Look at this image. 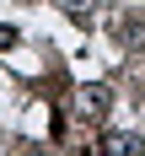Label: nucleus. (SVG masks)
Here are the masks:
<instances>
[{"mask_svg":"<svg viewBox=\"0 0 145 156\" xmlns=\"http://www.w3.org/2000/svg\"><path fill=\"white\" fill-rule=\"evenodd\" d=\"M108 86H81V97H75V108L86 113V119H102V113H108Z\"/></svg>","mask_w":145,"mask_h":156,"instance_id":"obj_1","label":"nucleus"},{"mask_svg":"<svg viewBox=\"0 0 145 156\" xmlns=\"http://www.w3.org/2000/svg\"><path fill=\"white\" fill-rule=\"evenodd\" d=\"M108 151H145V140H134V135H113Z\"/></svg>","mask_w":145,"mask_h":156,"instance_id":"obj_2","label":"nucleus"},{"mask_svg":"<svg viewBox=\"0 0 145 156\" xmlns=\"http://www.w3.org/2000/svg\"><path fill=\"white\" fill-rule=\"evenodd\" d=\"M0 43H16V32H11V27H0Z\"/></svg>","mask_w":145,"mask_h":156,"instance_id":"obj_3","label":"nucleus"}]
</instances>
